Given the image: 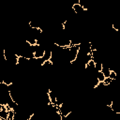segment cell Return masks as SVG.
Segmentation results:
<instances>
[{"instance_id":"1","label":"cell","mask_w":120,"mask_h":120,"mask_svg":"<svg viewBox=\"0 0 120 120\" xmlns=\"http://www.w3.org/2000/svg\"><path fill=\"white\" fill-rule=\"evenodd\" d=\"M59 112L62 114L63 118H65V117H68V115L70 114L71 110L68 107V105H66L65 103H63L62 105L59 106Z\"/></svg>"},{"instance_id":"2","label":"cell","mask_w":120,"mask_h":120,"mask_svg":"<svg viewBox=\"0 0 120 120\" xmlns=\"http://www.w3.org/2000/svg\"><path fill=\"white\" fill-rule=\"evenodd\" d=\"M71 8L74 10V12H75L77 15L82 14V13H84V12L86 11V9H85L80 3H78V4H73V6H72Z\"/></svg>"},{"instance_id":"3","label":"cell","mask_w":120,"mask_h":120,"mask_svg":"<svg viewBox=\"0 0 120 120\" xmlns=\"http://www.w3.org/2000/svg\"><path fill=\"white\" fill-rule=\"evenodd\" d=\"M52 65H53V63L52 62V60H46L41 65V68H51V67H52Z\"/></svg>"},{"instance_id":"4","label":"cell","mask_w":120,"mask_h":120,"mask_svg":"<svg viewBox=\"0 0 120 120\" xmlns=\"http://www.w3.org/2000/svg\"><path fill=\"white\" fill-rule=\"evenodd\" d=\"M97 77H98V79L99 82H104V80H105V78H106L102 71H98V72H97Z\"/></svg>"},{"instance_id":"5","label":"cell","mask_w":120,"mask_h":120,"mask_svg":"<svg viewBox=\"0 0 120 120\" xmlns=\"http://www.w3.org/2000/svg\"><path fill=\"white\" fill-rule=\"evenodd\" d=\"M110 78H111L112 80H116V78H117V74H116L115 70H113V69H112V70H111V73H110Z\"/></svg>"},{"instance_id":"6","label":"cell","mask_w":120,"mask_h":120,"mask_svg":"<svg viewBox=\"0 0 120 120\" xmlns=\"http://www.w3.org/2000/svg\"><path fill=\"white\" fill-rule=\"evenodd\" d=\"M96 69L98 71H101L102 69V62H98L96 63Z\"/></svg>"},{"instance_id":"7","label":"cell","mask_w":120,"mask_h":120,"mask_svg":"<svg viewBox=\"0 0 120 120\" xmlns=\"http://www.w3.org/2000/svg\"><path fill=\"white\" fill-rule=\"evenodd\" d=\"M112 81V80L110 77H108V78H105V80H104V82H103L105 83V85H106V86H109V85L111 84Z\"/></svg>"}]
</instances>
